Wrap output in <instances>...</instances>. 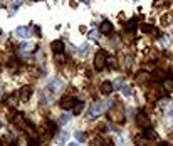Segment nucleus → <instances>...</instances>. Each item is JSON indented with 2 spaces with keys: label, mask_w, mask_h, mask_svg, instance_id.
<instances>
[{
  "label": "nucleus",
  "mask_w": 173,
  "mask_h": 146,
  "mask_svg": "<svg viewBox=\"0 0 173 146\" xmlns=\"http://www.w3.org/2000/svg\"><path fill=\"white\" fill-rule=\"evenodd\" d=\"M15 34L22 39H27V37H30V29H29V27H17Z\"/></svg>",
  "instance_id": "obj_11"
},
{
  "label": "nucleus",
  "mask_w": 173,
  "mask_h": 146,
  "mask_svg": "<svg viewBox=\"0 0 173 146\" xmlns=\"http://www.w3.org/2000/svg\"><path fill=\"white\" fill-rule=\"evenodd\" d=\"M106 60H108V56L104 51H98V54L94 56V67L98 71H103L104 66H106Z\"/></svg>",
  "instance_id": "obj_3"
},
{
  "label": "nucleus",
  "mask_w": 173,
  "mask_h": 146,
  "mask_svg": "<svg viewBox=\"0 0 173 146\" xmlns=\"http://www.w3.org/2000/svg\"><path fill=\"white\" fill-rule=\"evenodd\" d=\"M69 146H79V144H77V143H71Z\"/></svg>",
  "instance_id": "obj_35"
},
{
  "label": "nucleus",
  "mask_w": 173,
  "mask_h": 146,
  "mask_svg": "<svg viewBox=\"0 0 173 146\" xmlns=\"http://www.w3.org/2000/svg\"><path fill=\"white\" fill-rule=\"evenodd\" d=\"M54 141H56V146H64L67 141H69V133H67V131H62V133L56 134Z\"/></svg>",
  "instance_id": "obj_7"
},
{
  "label": "nucleus",
  "mask_w": 173,
  "mask_h": 146,
  "mask_svg": "<svg viewBox=\"0 0 173 146\" xmlns=\"http://www.w3.org/2000/svg\"><path fill=\"white\" fill-rule=\"evenodd\" d=\"M150 143H151V140L146 136V134H140V136L135 138V144L136 146H148Z\"/></svg>",
  "instance_id": "obj_9"
},
{
  "label": "nucleus",
  "mask_w": 173,
  "mask_h": 146,
  "mask_svg": "<svg viewBox=\"0 0 173 146\" xmlns=\"http://www.w3.org/2000/svg\"><path fill=\"white\" fill-rule=\"evenodd\" d=\"M99 32L101 34H111V32H113V24L108 22V20H104V22L99 25Z\"/></svg>",
  "instance_id": "obj_10"
},
{
  "label": "nucleus",
  "mask_w": 173,
  "mask_h": 146,
  "mask_svg": "<svg viewBox=\"0 0 173 146\" xmlns=\"http://www.w3.org/2000/svg\"><path fill=\"white\" fill-rule=\"evenodd\" d=\"M121 92H123V96H131V87H129V86H123V87H121Z\"/></svg>",
  "instance_id": "obj_28"
},
{
  "label": "nucleus",
  "mask_w": 173,
  "mask_h": 146,
  "mask_svg": "<svg viewBox=\"0 0 173 146\" xmlns=\"http://www.w3.org/2000/svg\"><path fill=\"white\" fill-rule=\"evenodd\" d=\"M99 34H101L99 30H91V32H89V39H91V40H98Z\"/></svg>",
  "instance_id": "obj_25"
},
{
  "label": "nucleus",
  "mask_w": 173,
  "mask_h": 146,
  "mask_svg": "<svg viewBox=\"0 0 173 146\" xmlns=\"http://www.w3.org/2000/svg\"><path fill=\"white\" fill-rule=\"evenodd\" d=\"M2 143H3V141H2ZM2 143H0V146H5V144H2Z\"/></svg>",
  "instance_id": "obj_36"
},
{
  "label": "nucleus",
  "mask_w": 173,
  "mask_h": 146,
  "mask_svg": "<svg viewBox=\"0 0 173 146\" xmlns=\"http://www.w3.org/2000/svg\"><path fill=\"white\" fill-rule=\"evenodd\" d=\"M113 89H114V84L111 83V81H104V83H101V86H99L101 94H104V96L111 94V92H113Z\"/></svg>",
  "instance_id": "obj_8"
},
{
  "label": "nucleus",
  "mask_w": 173,
  "mask_h": 146,
  "mask_svg": "<svg viewBox=\"0 0 173 146\" xmlns=\"http://www.w3.org/2000/svg\"><path fill=\"white\" fill-rule=\"evenodd\" d=\"M141 30L143 32H146V34H148V32H155V29L151 25H148V24H145V25H141Z\"/></svg>",
  "instance_id": "obj_29"
},
{
  "label": "nucleus",
  "mask_w": 173,
  "mask_h": 146,
  "mask_svg": "<svg viewBox=\"0 0 173 146\" xmlns=\"http://www.w3.org/2000/svg\"><path fill=\"white\" fill-rule=\"evenodd\" d=\"M82 108H84V102L77 101V104H76V106H74V108H73V114H74V116H77V114H79V113H81V111H82Z\"/></svg>",
  "instance_id": "obj_17"
},
{
  "label": "nucleus",
  "mask_w": 173,
  "mask_h": 146,
  "mask_svg": "<svg viewBox=\"0 0 173 146\" xmlns=\"http://www.w3.org/2000/svg\"><path fill=\"white\" fill-rule=\"evenodd\" d=\"M81 2H84V3H89V2H91V0H81Z\"/></svg>",
  "instance_id": "obj_33"
},
{
  "label": "nucleus",
  "mask_w": 173,
  "mask_h": 146,
  "mask_svg": "<svg viewBox=\"0 0 173 146\" xmlns=\"http://www.w3.org/2000/svg\"><path fill=\"white\" fill-rule=\"evenodd\" d=\"M88 52H89V45L88 44H82L81 47H79V54H81V56H86Z\"/></svg>",
  "instance_id": "obj_23"
},
{
  "label": "nucleus",
  "mask_w": 173,
  "mask_h": 146,
  "mask_svg": "<svg viewBox=\"0 0 173 146\" xmlns=\"http://www.w3.org/2000/svg\"><path fill=\"white\" fill-rule=\"evenodd\" d=\"M106 64L111 67V69H118V62H116V59H114V57H108Z\"/></svg>",
  "instance_id": "obj_18"
},
{
  "label": "nucleus",
  "mask_w": 173,
  "mask_h": 146,
  "mask_svg": "<svg viewBox=\"0 0 173 146\" xmlns=\"http://www.w3.org/2000/svg\"><path fill=\"white\" fill-rule=\"evenodd\" d=\"M54 133H56V123H49V126H47V134H49V136H52Z\"/></svg>",
  "instance_id": "obj_24"
},
{
  "label": "nucleus",
  "mask_w": 173,
  "mask_h": 146,
  "mask_svg": "<svg viewBox=\"0 0 173 146\" xmlns=\"http://www.w3.org/2000/svg\"><path fill=\"white\" fill-rule=\"evenodd\" d=\"M145 134H146V136H148V138H150V140H156V133H155V131H153V129H148V128H146Z\"/></svg>",
  "instance_id": "obj_26"
},
{
  "label": "nucleus",
  "mask_w": 173,
  "mask_h": 146,
  "mask_svg": "<svg viewBox=\"0 0 173 146\" xmlns=\"http://www.w3.org/2000/svg\"><path fill=\"white\" fill-rule=\"evenodd\" d=\"M30 96H32V87H30V86L20 87V91H19V101L27 102L29 99H30Z\"/></svg>",
  "instance_id": "obj_6"
},
{
  "label": "nucleus",
  "mask_w": 173,
  "mask_h": 146,
  "mask_svg": "<svg viewBox=\"0 0 173 146\" xmlns=\"http://www.w3.org/2000/svg\"><path fill=\"white\" fill-rule=\"evenodd\" d=\"M113 108V101H96L92 102V106L89 108V111L86 113V117H88L89 121L96 119L103 111H106V109H111Z\"/></svg>",
  "instance_id": "obj_1"
},
{
  "label": "nucleus",
  "mask_w": 173,
  "mask_h": 146,
  "mask_svg": "<svg viewBox=\"0 0 173 146\" xmlns=\"http://www.w3.org/2000/svg\"><path fill=\"white\" fill-rule=\"evenodd\" d=\"M71 121V114H62L59 117V124H66V123H69Z\"/></svg>",
  "instance_id": "obj_22"
},
{
  "label": "nucleus",
  "mask_w": 173,
  "mask_h": 146,
  "mask_svg": "<svg viewBox=\"0 0 173 146\" xmlns=\"http://www.w3.org/2000/svg\"><path fill=\"white\" fill-rule=\"evenodd\" d=\"M163 89H167L168 92H173V79L171 77H167L163 81Z\"/></svg>",
  "instance_id": "obj_15"
},
{
  "label": "nucleus",
  "mask_w": 173,
  "mask_h": 146,
  "mask_svg": "<svg viewBox=\"0 0 173 146\" xmlns=\"http://www.w3.org/2000/svg\"><path fill=\"white\" fill-rule=\"evenodd\" d=\"M136 124H138L140 128H150L151 126V119L150 116L146 114L145 111H140L138 116H136Z\"/></svg>",
  "instance_id": "obj_4"
},
{
  "label": "nucleus",
  "mask_w": 173,
  "mask_h": 146,
  "mask_svg": "<svg viewBox=\"0 0 173 146\" xmlns=\"http://www.w3.org/2000/svg\"><path fill=\"white\" fill-rule=\"evenodd\" d=\"M170 20H171V15H170V13L161 17V24H163V25H168V24H170Z\"/></svg>",
  "instance_id": "obj_27"
},
{
  "label": "nucleus",
  "mask_w": 173,
  "mask_h": 146,
  "mask_svg": "<svg viewBox=\"0 0 173 146\" xmlns=\"http://www.w3.org/2000/svg\"><path fill=\"white\" fill-rule=\"evenodd\" d=\"M150 79H151V76H150L148 72H145V71L138 72V76H136V83H140V84L146 83V81H150Z\"/></svg>",
  "instance_id": "obj_14"
},
{
  "label": "nucleus",
  "mask_w": 173,
  "mask_h": 146,
  "mask_svg": "<svg viewBox=\"0 0 173 146\" xmlns=\"http://www.w3.org/2000/svg\"><path fill=\"white\" fill-rule=\"evenodd\" d=\"M114 86H118V87H123V79H118L116 83H114Z\"/></svg>",
  "instance_id": "obj_32"
},
{
  "label": "nucleus",
  "mask_w": 173,
  "mask_h": 146,
  "mask_svg": "<svg viewBox=\"0 0 173 146\" xmlns=\"http://www.w3.org/2000/svg\"><path fill=\"white\" fill-rule=\"evenodd\" d=\"M50 87L54 89V91H61V87H62V81H59V79H54L52 83L49 84Z\"/></svg>",
  "instance_id": "obj_16"
},
{
  "label": "nucleus",
  "mask_w": 173,
  "mask_h": 146,
  "mask_svg": "<svg viewBox=\"0 0 173 146\" xmlns=\"http://www.w3.org/2000/svg\"><path fill=\"white\" fill-rule=\"evenodd\" d=\"M76 104H77V99L73 98V96H64V98L61 99V102H59V106L62 109H73Z\"/></svg>",
  "instance_id": "obj_5"
},
{
  "label": "nucleus",
  "mask_w": 173,
  "mask_h": 146,
  "mask_svg": "<svg viewBox=\"0 0 173 146\" xmlns=\"http://www.w3.org/2000/svg\"><path fill=\"white\" fill-rule=\"evenodd\" d=\"M168 44H170V42H168V39H167V37H161V45L168 47Z\"/></svg>",
  "instance_id": "obj_31"
},
{
  "label": "nucleus",
  "mask_w": 173,
  "mask_h": 146,
  "mask_svg": "<svg viewBox=\"0 0 173 146\" xmlns=\"http://www.w3.org/2000/svg\"><path fill=\"white\" fill-rule=\"evenodd\" d=\"M160 146H170V144H168V143H161Z\"/></svg>",
  "instance_id": "obj_34"
},
{
  "label": "nucleus",
  "mask_w": 173,
  "mask_h": 146,
  "mask_svg": "<svg viewBox=\"0 0 173 146\" xmlns=\"http://www.w3.org/2000/svg\"><path fill=\"white\" fill-rule=\"evenodd\" d=\"M109 119L114 121V123H124L126 121V116H124V111L123 108H111L109 109Z\"/></svg>",
  "instance_id": "obj_2"
},
{
  "label": "nucleus",
  "mask_w": 173,
  "mask_h": 146,
  "mask_svg": "<svg viewBox=\"0 0 173 146\" xmlns=\"http://www.w3.org/2000/svg\"><path fill=\"white\" fill-rule=\"evenodd\" d=\"M50 49L54 51V54H57V52H62V51H64V42H62V40H54L52 44H50Z\"/></svg>",
  "instance_id": "obj_13"
},
{
  "label": "nucleus",
  "mask_w": 173,
  "mask_h": 146,
  "mask_svg": "<svg viewBox=\"0 0 173 146\" xmlns=\"http://www.w3.org/2000/svg\"><path fill=\"white\" fill-rule=\"evenodd\" d=\"M12 146H15V144H12Z\"/></svg>",
  "instance_id": "obj_37"
},
{
  "label": "nucleus",
  "mask_w": 173,
  "mask_h": 146,
  "mask_svg": "<svg viewBox=\"0 0 173 146\" xmlns=\"http://www.w3.org/2000/svg\"><path fill=\"white\" fill-rule=\"evenodd\" d=\"M56 62L64 64V62H66V56H64L62 52H57V54H56Z\"/></svg>",
  "instance_id": "obj_20"
},
{
  "label": "nucleus",
  "mask_w": 173,
  "mask_h": 146,
  "mask_svg": "<svg viewBox=\"0 0 173 146\" xmlns=\"http://www.w3.org/2000/svg\"><path fill=\"white\" fill-rule=\"evenodd\" d=\"M32 47H34V45H32L30 42H22V44H20V49H22V51H25V52L32 51Z\"/></svg>",
  "instance_id": "obj_19"
},
{
  "label": "nucleus",
  "mask_w": 173,
  "mask_h": 146,
  "mask_svg": "<svg viewBox=\"0 0 173 146\" xmlns=\"http://www.w3.org/2000/svg\"><path fill=\"white\" fill-rule=\"evenodd\" d=\"M135 25H136V19H133V20H129V24L126 25V29L131 30V29H135Z\"/></svg>",
  "instance_id": "obj_30"
},
{
  "label": "nucleus",
  "mask_w": 173,
  "mask_h": 146,
  "mask_svg": "<svg viewBox=\"0 0 173 146\" xmlns=\"http://www.w3.org/2000/svg\"><path fill=\"white\" fill-rule=\"evenodd\" d=\"M76 140H77L79 143H84L86 141V134L82 133V131H77V133H76Z\"/></svg>",
  "instance_id": "obj_21"
},
{
  "label": "nucleus",
  "mask_w": 173,
  "mask_h": 146,
  "mask_svg": "<svg viewBox=\"0 0 173 146\" xmlns=\"http://www.w3.org/2000/svg\"><path fill=\"white\" fill-rule=\"evenodd\" d=\"M15 123H17V126L19 128H22V129H27V131H30L29 129V124H27V121H25V117L22 114H17L15 117Z\"/></svg>",
  "instance_id": "obj_12"
}]
</instances>
